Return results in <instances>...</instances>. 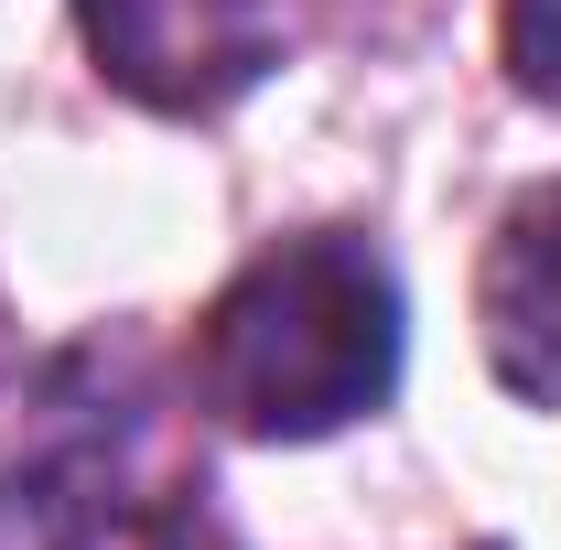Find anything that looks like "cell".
Wrapping results in <instances>:
<instances>
[{"label":"cell","mask_w":561,"mask_h":550,"mask_svg":"<svg viewBox=\"0 0 561 550\" xmlns=\"http://www.w3.org/2000/svg\"><path fill=\"white\" fill-rule=\"evenodd\" d=\"M476 335L507 400L561 411V173L496 216L486 260H476Z\"/></svg>","instance_id":"3"},{"label":"cell","mask_w":561,"mask_h":550,"mask_svg":"<svg viewBox=\"0 0 561 550\" xmlns=\"http://www.w3.org/2000/svg\"><path fill=\"white\" fill-rule=\"evenodd\" d=\"M108 550H238V540L216 529L206 507H151V518L108 507Z\"/></svg>","instance_id":"5"},{"label":"cell","mask_w":561,"mask_h":550,"mask_svg":"<svg viewBox=\"0 0 561 550\" xmlns=\"http://www.w3.org/2000/svg\"><path fill=\"white\" fill-rule=\"evenodd\" d=\"M195 389L249 443H324L400 389V280L356 227L280 238L195 324Z\"/></svg>","instance_id":"1"},{"label":"cell","mask_w":561,"mask_h":550,"mask_svg":"<svg viewBox=\"0 0 561 550\" xmlns=\"http://www.w3.org/2000/svg\"><path fill=\"white\" fill-rule=\"evenodd\" d=\"M98 66L151 108H227L302 44L313 0H76Z\"/></svg>","instance_id":"2"},{"label":"cell","mask_w":561,"mask_h":550,"mask_svg":"<svg viewBox=\"0 0 561 550\" xmlns=\"http://www.w3.org/2000/svg\"><path fill=\"white\" fill-rule=\"evenodd\" d=\"M507 76L561 108V0H507Z\"/></svg>","instance_id":"4"}]
</instances>
